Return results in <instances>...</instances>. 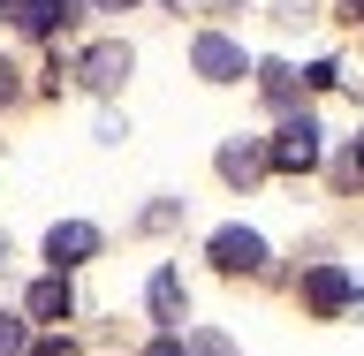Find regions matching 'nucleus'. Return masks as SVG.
<instances>
[{
	"instance_id": "nucleus-20",
	"label": "nucleus",
	"mask_w": 364,
	"mask_h": 356,
	"mask_svg": "<svg viewBox=\"0 0 364 356\" xmlns=\"http://www.w3.org/2000/svg\"><path fill=\"white\" fill-rule=\"evenodd\" d=\"M0 258H8V243H0Z\"/></svg>"
},
{
	"instance_id": "nucleus-17",
	"label": "nucleus",
	"mask_w": 364,
	"mask_h": 356,
	"mask_svg": "<svg viewBox=\"0 0 364 356\" xmlns=\"http://www.w3.org/2000/svg\"><path fill=\"white\" fill-rule=\"evenodd\" d=\"M84 8H99V16H114V8H129V0H84Z\"/></svg>"
},
{
	"instance_id": "nucleus-15",
	"label": "nucleus",
	"mask_w": 364,
	"mask_h": 356,
	"mask_svg": "<svg viewBox=\"0 0 364 356\" xmlns=\"http://www.w3.org/2000/svg\"><path fill=\"white\" fill-rule=\"evenodd\" d=\"M0 99H16V68L8 61H0Z\"/></svg>"
},
{
	"instance_id": "nucleus-9",
	"label": "nucleus",
	"mask_w": 364,
	"mask_h": 356,
	"mask_svg": "<svg viewBox=\"0 0 364 356\" xmlns=\"http://www.w3.org/2000/svg\"><path fill=\"white\" fill-rule=\"evenodd\" d=\"M258 167H266V152H250V144H220V175H228V182H250Z\"/></svg>"
},
{
	"instance_id": "nucleus-16",
	"label": "nucleus",
	"mask_w": 364,
	"mask_h": 356,
	"mask_svg": "<svg viewBox=\"0 0 364 356\" xmlns=\"http://www.w3.org/2000/svg\"><path fill=\"white\" fill-rule=\"evenodd\" d=\"M349 175H357V182H364V136H357V152H349Z\"/></svg>"
},
{
	"instance_id": "nucleus-7",
	"label": "nucleus",
	"mask_w": 364,
	"mask_h": 356,
	"mask_svg": "<svg viewBox=\"0 0 364 356\" xmlns=\"http://www.w3.org/2000/svg\"><path fill=\"white\" fill-rule=\"evenodd\" d=\"M68 311H76V296H68V273H46V281H31V296H23V318H38V326H61Z\"/></svg>"
},
{
	"instance_id": "nucleus-10",
	"label": "nucleus",
	"mask_w": 364,
	"mask_h": 356,
	"mask_svg": "<svg viewBox=\"0 0 364 356\" xmlns=\"http://www.w3.org/2000/svg\"><path fill=\"white\" fill-rule=\"evenodd\" d=\"M258 91H266L273 107H289V99H296V68H281V61H266V68H258Z\"/></svg>"
},
{
	"instance_id": "nucleus-19",
	"label": "nucleus",
	"mask_w": 364,
	"mask_h": 356,
	"mask_svg": "<svg viewBox=\"0 0 364 356\" xmlns=\"http://www.w3.org/2000/svg\"><path fill=\"white\" fill-rule=\"evenodd\" d=\"M16 8H23V0H0V16H16Z\"/></svg>"
},
{
	"instance_id": "nucleus-6",
	"label": "nucleus",
	"mask_w": 364,
	"mask_h": 356,
	"mask_svg": "<svg viewBox=\"0 0 364 356\" xmlns=\"http://www.w3.org/2000/svg\"><path fill=\"white\" fill-rule=\"evenodd\" d=\"M46 258H53V273H68V266H84V258H99V227H91V220H61L53 235H46Z\"/></svg>"
},
{
	"instance_id": "nucleus-11",
	"label": "nucleus",
	"mask_w": 364,
	"mask_h": 356,
	"mask_svg": "<svg viewBox=\"0 0 364 356\" xmlns=\"http://www.w3.org/2000/svg\"><path fill=\"white\" fill-rule=\"evenodd\" d=\"M23 349H31V326L16 311H0V356H23Z\"/></svg>"
},
{
	"instance_id": "nucleus-12",
	"label": "nucleus",
	"mask_w": 364,
	"mask_h": 356,
	"mask_svg": "<svg viewBox=\"0 0 364 356\" xmlns=\"http://www.w3.org/2000/svg\"><path fill=\"white\" fill-rule=\"evenodd\" d=\"M23 356H84V349H76V341H68V334H53V341H31V349H23Z\"/></svg>"
},
{
	"instance_id": "nucleus-1",
	"label": "nucleus",
	"mask_w": 364,
	"mask_h": 356,
	"mask_svg": "<svg viewBox=\"0 0 364 356\" xmlns=\"http://www.w3.org/2000/svg\"><path fill=\"white\" fill-rule=\"evenodd\" d=\"M266 167H281V175H311L318 167V122L311 114H289L281 122V136L266 144Z\"/></svg>"
},
{
	"instance_id": "nucleus-4",
	"label": "nucleus",
	"mask_w": 364,
	"mask_h": 356,
	"mask_svg": "<svg viewBox=\"0 0 364 356\" xmlns=\"http://www.w3.org/2000/svg\"><path fill=\"white\" fill-rule=\"evenodd\" d=\"M213 266H220V273H266V235L220 227V235H213Z\"/></svg>"
},
{
	"instance_id": "nucleus-8",
	"label": "nucleus",
	"mask_w": 364,
	"mask_h": 356,
	"mask_svg": "<svg viewBox=\"0 0 364 356\" xmlns=\"http://www.w3.org/2000/svg\"><path fill=\"white\" fill-rule=\"evenodd\" d=\"M144 303H152V318L175 334V326H182V273H175V266H159V273H152V288H144Z\"/></svg>"
},
{
	"instance_id": "nucleus-3",
	"label": "nucleus",
	"mask_w": 364,
	"mask_h": 356,
	"mask_svg": "<svg viewBox=\"0 0 364 356\" xmlns=\"http://www.w3.org/2000/svg\"><path fill=\"white\" fill-rule=\"evenodd\" d=\"M129 68H136V53L122 38H107V45H91L84 61H76V76H84V91H122V84H129Z\"/></svg>"
},
{
	"instance_id": "nucleus-18",
	"label": "nucleus",
	"mask_w": 364,
	"mask_h": 356,
	"mask_svg": "<svg viewBox=\"0 0 364 356\" xmlns=\"http://www.w3.org/2000/svg\"><path fill=\"white\" fill-rule=\"evenodd\" d=\"M341 16H357V23H364V0H341Z\"/></svg>"
},
{
	"instance_id": "nucleus-5",
	"label": "nucleus",
	"mask_w": 364,
	"mask_h": 356,
	"mask_svg": "<svg viewBox=\"0 0 364 356\" xmlns=\"http://www.w3.org/2000/svg\"><path fill=\"white\" fill-rule=\"evenodd\" d=\"M304 303H311L318 318H334V311L357 303V281H349L341 266H311V273H304Z\"/></svg>"
},
{
	"instance_id": "nucleus-13",
	"label": "nucleus",
	"mask_w": 364,
	"mask_h": 356,
	"mask_svg": "<svg viewBox=\"0 0 364 356\" xmlns=\"http://www.w3.org/2000/svg\"><path fill=\"white\" fill-rule=\"evenodd\" d=\"M182 341H190V356H235L220 334H182Z\"/></svg>"
},
{
	"instance_id": "nucleus-2",
	"label": "nucleus",
	"mask_w": 364,
	"mask_h": 356,
	"mask_svg": "<svg viewBox=\"0 0 364 356\" xmlns=\"http://www.w3.org/2000/svg\"><path fill=\"white\" fill-rule=\"evenodd\" d=\"M190 68H198L205 84H243V76H250L243 45H235V38H220V31H205V38L190 45Z\"/></svg>"
},
{
	"instance_id": "nucleus-14",
	"label": "nucleus",
	"mask_w": 364,
	"mask_h": 356,
	"mask_svg": "<svg viewBox=\"0 0 364 356\" xmlns=\"http://www.w3.org/2000/svg\"><path fill=\"white\" fill-rule=\"evenodd\" d=\"M144 356H190V341H182V334H159V341H152Z\"/></svg>"
}]
</instances>
